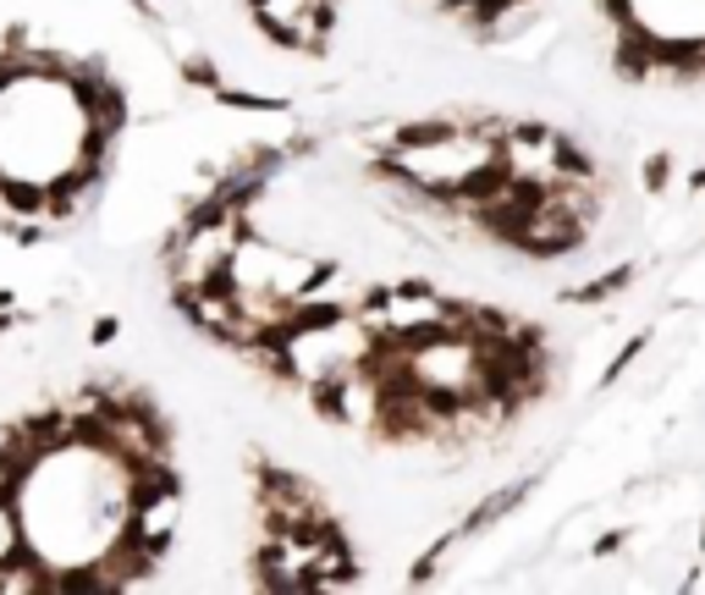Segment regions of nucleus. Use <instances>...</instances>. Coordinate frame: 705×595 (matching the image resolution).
Segmentation results:
<instances>
[{
    "instance_id": "obj_3",
    "label": "nucleus",
    "mask_w": 705,
    "mask_h": 595,
    "mask_svg": "<svg viewBox=\"0 0 705 595\" xmlns=\"http://www.w3.org/2000/svg\"><path fill=\"white\" fill-rule=\"evenodd\" d=\"M645 353H651V331L628 336V342H623V353H612V359H606V370H601V386H617V381H623V375H628V370H634Z\"/></svg>"
},
{
    "instance_id": "obj_2",
    "label": "nucleus",
    "mask_w": 705,
    "mask_h": 595,
    "mask_svg": "<svg viewBox=\"0 0 705 595\" xmlns=\"http://www.w3.org/2000/svg\"><path fill=\"white\" fill-rule=\"evenodd\" d=\"M249 232V210L238 204H193L182 232L165 249V276L171 293H199V288H221L238 238Z\"/></svg>"
},
{
    "instance_id": "obj_1",
    "label": "nucleus",
    "mask_w": 705,
    "mask_h": 595,
    "mask_svg": "<svg viewBox=\"0 0 705 595\" xmlns=\"http://www.w3.org/2000/svg\"><path fill=\"white\" fill-rule=\"evenodd\" d=\"M375 347L381 342L364 325V314H298L276 336V370H271V381L276 386H298V392H314V386L336 381L342 370L370 364Z\"/></svg>"
},
{
    "instance_id": "obj_4",
    "label": "nucleus",
    "mask_w": 705,
    "mask_h": 595,
    "mask_svg": "<svg viewBox=\"0 0 705 595\" xmlns=\"http://www.w3.org/2000/svg\"><path fill=\"white\" fill-rule=\"evenodd\" d=\"M639 182H645V193H651V199H656V193H667V182H673V154H667V149H662V154H645Z\"/></svg>"
}]
</instances>
